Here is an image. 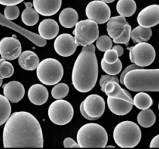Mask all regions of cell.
<instances>
[{
    "mask_svg": "<svg viewBox=\"0 0 159 149\" xmlns=\"http://www.w3.org/2000/svg\"><path fill=\"white\" fill-rule=\"evenodd\" d=\"M63 66L54 58H46L40 62L37 68V75L39 81L47 85H54L58 83L63 78Z\"/></svg>",
    "mask_w": 159,
    "mask_h": 149,
    "instance_id": "obj_6",
    "label": "cell"
},
{
    "mask_svg": "<svg viewBox=\"0 0 159 149\" xmlns=\"http://www.w3.org/2000/svg\"><path fill=\"white\" fill-rule=\"evenodd\" d=\"M69 93V87L65 83H58L53 87L51 90V95L55 99H64L68 96Z\"/></svg>",
    "mask_w": 159,
    "mask_h": 149,
    "instance_id": "obj_32",
    "label": "cell"
},
{
    "mask_svg": "<svg viewBox=\"0 0 159 149\" xmlns=\"http://www.w3.org/2000/svg\"><path fill=\"white\" fill-rule=\"evenodd\" d=\"M24 0H0V4L3 6H13L18 5Z\"/></svg>",
    "mask_w": 159,
    "mask_h": 149,
    "instance_id": "obj_41",
    "label": "cell"
},
{
    "mask_svg": "<svg viewBox=\"0 0 159 149\" xmlns=\"http://www.w3.org/2000/svg\"><path fill=\"white\" fill-rule=\"evenodd\" d=\"M11 114V105L9 99L0 95V126L8 120Z\"/></svg>",
    "mask_w": 159,
    "mask_h": 149,
    "instance_id": "obj_30",
    "label": "cell"
},
{
    "mask_svg": "<svg viewBox=\"0 0 159 149\" xmlns=\"http://www.w3.org/2000/svg\"><path fill=\"white\" fill-rule=\"evenodd\" d=\"M16 37L13 35L12 37H4L0 40V55L2 58L12 61L20 55L22 53L21 43Z\"/></svg>",
    "mask_w": 159,
    "mask_h": 149,
    "instance_id": "obj_11",
    "label": "cell"
},
{
    "mask_svg": "<svg viewBox=\"0 0 159 149\" xmlns=\"http://www.w3.org/2000/svg\"><path fill=\"white\" fill-rule=\"evenodd\" d=\"M3 93L9 102L16 103L24 96L25 88L23 84L20 82L12 81L3 85Z\"/></svg>",
    "mask_w": 159,
    "mask_h": 149,
    "instance_id": "obj_17",
    "label": "cell"
},
{
    "mask_svg": "<svg viewBox=\"0 0 159 149\" xmlns=\"http://www.w3.org/2000/svg\"><path fill=\"white\" fill-rule=\"evenodd\" d=\"M84 110L93 120L99 119L103 115L106 109L105 100L102 96L92 94L87 96L83 101Z\"/></svg>",
    "mask_w": 159,
    "mask_h": 149,
    "instance_id": "obj_12",
    "label": "cell"
},
{
    "mask_svg": "<svg viewBox=\"0 0 159 149\" xmlns=\"http://www.w3.org/2000/svg\"><path fill=\"white\" fill-rule=\"evenodd\" d=\"M74 109L69 102L64 99H57L50 105L48 116L54 124L57 125H65L72 120Z\"/></svg>",
    "mask_w": 159,
    "mask_h": 149,
    "instance_id": "obj_8",
    "label": "cell"
},
{
    "mask_svg": "<svg viewBox=\"0 0 159 149\" xmlns=\"http://www.w3.org/2000/svg\"><path fill=\"white\" fill-rule=\"evenodd\" d=\"M124 85L133 92H159V68L131 70L126 74Z\"/></svg>",
    "mask_w": 159,
    "mask_h": 149,
    "instance_id": "obj_3",
    "label": "cell"
},
{
    "mask_svg": "<svg viewBox=\"0 0 159 149\" xmlns=\"http://www.w3.org/2000/svg\"><path fill=\"white\" fill-rule=\"evenodd\" d=\"M102 1L105 2L106 3H111V2H113L115 0H102Z\"/></svg>",
    "mask_w": 159,
    "mask_h": 149,
    "instance_id": "obj_45",
    "label": "cell"
},
{
    "mask_svg": "<svg viewBox=\"0 0 159 149\" xmlns=\"http://www.w3.org/2000/svg\"><path fill=\"white\" fill-rule=\"evenodd\" d=\"M158 110H159V103H158Z\"/></svg>",
    "mask_w": 159,
    "mask_h": 149,
    "instance_id": "obj_48",
    "label": "cell"
},
{
    "mask_svg": "<svg viewBox=\"0 0 159 149\" xmlns=\"http://www.w3.org/2000/svg\"><path fill=\"white\" fill-rule=\"evenodd\" d=\"M80 112H81V113H82V116H83L85 118V119L89 120H93V118L90 117V116H89V115L86 113V112H85V110H84L83 102H82V103H81V105H80Z\"/></svg>",
    "mask_w": 159,
    "mask_h": 149,
    "instance_id": "obj_43",
    "label": "cell"
},
{
    "mask_svg": "<svg viewBox=\"0 0 159 149\" xmlns=\"http://www.w3.org/2000/svg\"><path fill=\"white\" fill-rule=\"evenodd\" d=\"M2 82H3V79L0 78V87H1L2 85Z\"/></svg>",
    "mask_w": 159,
    "mask_h": 149,
    "instance_id": "obj_46",
    "label": "cell"
},
{
    "mask_svg": "<svg viewBox=\"0 0 159 149\" xmlns=\"http://www.w3.org/2000/svg\"><path fill=\"white\" fill-rule=\"evenodd\" d=\"M103 93H105L109 97L114 98V99H120L134 103L131 95L127 90L121 88L119 82H115V81H110V82H107L105 88H104Z\"/></svg>",
    "mask_w": 159,
    "mask_h": 149,
    "instance_id": "obj_18",
    "label": "cell"
},
{
    "mask_svg": "<svg viewBox=\"0 0 159 149\" xmlns=\"http://www.w3.org/2000/svg\"><path fill=\"white\" fill-rule=\"evenodd\" d=\"M4 16L10 20H14L18 18L20 16V9L16 5L13 6H6L4 9Z\"/></svg>",
    "mask_w": 159,
    "mask_h": 149,
    "instance_id": "obj_36",
    "label": "cell"
},
{
    "mask_svg": "<svg viewBox=\"0 0 159 149\" xmlns=\"http://www.w3.org/2000/svg\"><path fill=\"white\" fill-rule=\"evenodd\" d=\"M118 53L113 49H109L105 51V54L103 55V59L109 64H113L118 61Z\"/></svg>",
    "mask_w": 159,
    "mask_h": 149,
    "instance_id": "obj_37",
    "label": "cell"
},
{
    "mask_svg": "<svg viewBox=\"0 0 159 149\" xmlns=\"http://www.w3.org/2000/svg\"><path fill=\"white\" fill-rule=\"evenodd\" d=\"M113 49L115 50V51L118 53V55H119V57L124 54V48H123L120 45H117V44L115 45V46L113 47Z\"/></svg>",
    "mask_w": 159,
    "mask_h": 149,
    "instance_id": "obj_44",
    "label": "cell"
},
{
    "mask_svg": "<svg viewBox=\"0 0 159 149\" xmlns=\"http://www.w3.org/2000/svg\"><path fill=\"white\" fill-rule=\"evenodd\" d=\"M138 23L144 27H152L159 23V5H151L143 9L138 16Z\"/></svg>",
    "mask_w": 159,
    "mask_h": 149,
    "instance_id": "obj_15",
    "label": "cell"
},
{
    "mask_svg": "<svg viewBox=\"0 0 159 149\" xmlns=\"http://www.w3.org/2000/svg\"><path fill=\"white\" fill-rule=\"evenodd\" d=\"M48 89L41 84H35L30 86L28 90L29 100L34 105H43L48 99Z\"/></svg>",
    "mask_w": 159,
    "mask_h": 149,
    "instance_id": "obj_19",
    "label": "cell"
},
{
    "mask_svg": "<svg viewBox=\"0 0 159 149\" xmlns=\"http://www.w3.org/2000/svg\"><path fill=\"white\" fill-rule=\"evenodd\" d=\"M152 36V30L151 27L138 26L131 31V39L137 43L148 41Z\"/></svg>",
    "mask_w": 159,
    "mask_h": 149,
    "instance_id": "obj_27",
    "label": "cell"
},
{
    "mask_svg": "<svg viewBox=\"0 0 159 149\" xmlns=\"http://www.w3.org/2000/svg\"><path fill=\"white\" fill-rule=\"evenodd\" d=\"M85 14L89 20L96 22L98 24H103L110 20L111 11L105 2L94 0L87 5Z\"/></svg>",
    "mask_w": 159,
    "mask_h": 149,
    "instance_id": "obj_10",
    "label": "cell"
},
{
    "mask_svg": "<svg viewBox=\"0 0 159 149\" xmlns=\"http://www.w3.org/2000/svg\"><path fill=\"white\" fill-rule=\"evenodd\" d=\"M39 34L45 40L55 38L59 32V26L57 22L52 19H45L40 22L38 26Z\"/></svg>",
    "mask_w": 159,
    "mask_h": 149,
    "instance_id": "obj_20",
    "label": "cell"
},
{
    "mask_svg": "<svg viewBox=\"0 0 159 149\" xmlns=\"http://www.w3.org/2000/svg\"><path fill=\"white\" fill-rule=\"evenodd\" d=\"M131 26L127 23L120 35L113 39V42L115 43H124L125 45H128L130 39L131 38Z\"/></svg>",
    "mask_w": 159,
    "mask_h": 149,
    "instance_id": "obj_34",
    "label": "cell"
},
{
    "mask_svg": "<svg viewBox=\"0 0 159 149\" xmlns=\"http://www.w3.org/2000/svg\"><path fill=\"white\" fill-rule=\"evenodd\" d=\"M13 65L6 59H0V78L6 79L9 78L13 74Z\"/></svg>",
    "mask_w": 159,
    "mask_h": 149,
    "instance_id": "obj_33",
    "label": "cell"
},
{
    "mask_svg": "<svg viewBox=\"0 0 159 149\" xmlns=\"http://www.w3.org/2000/svg\"><path fill=\"white\" fill-rule=\"evenodd\" d=\"M151 147H159V134L155 136L153 139L152 140L150 144Z\"/></svg>",
    "mask_w": 159,
    "mask_h": 149,
    "instance_id": "obj_42",
    "label": "cell"
},
{
    "mask_svg": "<svg viewBox=\"0 0 159 149\" xmlns=\"http://www.w3.org/2000/svg\"><path fill=\"white\" fill-rule=\"evenodd\" d=\"M134 105L140 110H145L150 108L153 104L152 97L144 92H139L135 95L133 99Z\"/></svg>",
    "mask_w": 159,
    "mask_h": 149,
    "instance_id": "obj_29",
    "label": "cell"
},
{
    "mask_svg": "<svg viewBox=\"0 0 159 149\" xmlns=\"http://www.w3.org/2000/svg\"><path fill=\"white\" fill-rule=\"evenodd\" d=\"M58 20L63 27L72 28L79 22V14L72 8H65L60 12Z\"/></svg>",
    "mask_w": 159,
    "mask_h": 149,
    "instance_id": "obj_24",
    "label": "cell"
},
{
    "mask_svg": "<svg viewBox=\"0 0 159 149\" xmlns=\"http://www.w3.org/2000/svg\"><path fill=\"white\" fill-rule=\"evenodd\" d=\"M98 23L92 20H81L75 25L73 34L78 46L93 44L99 37Z\"/></svg>",
    "mask_w": 159,
    "mask_h": 149,
    "instance_id": "obj_7",
    "label": "cell"
},
{
    "mask_svg": "<svg viewBox=\"0 0 159 149\" xmlns=\"http://www.w3.org/2000/svg\"><path fill=\"white\" fill-rule=\"evenodd\" d=\"M156 121V116L153 110L151 109L141 110L138 115V122L141 127L148 128L153 126Z\"/></svg>",
    "mask_w": 159,
    "mask_h": 149,
    "instance_id": "obj_28",
    "label": "cell"
},
{
    "mask_svg": "<svg viewBox=\"0 0 159 149\" xmlns=\"http://www.w3.org/2000/svg\"><path fill=\"white\" fill-rule=\"evenodd\" d=\"M5 147H43V137L37 118L25 111L15 112L3 129Z\"/></svg>",
    "mask_w": 159,
    "mask_h": 149,
    "instance_id": "obj_1",
    "label": "cell"
},
{
    "mask_svg": "<svg viewBox=\"0 0 159 149\" xmlns=\"http://www.w3.org/2000/svg\"><path fill=\"white\" fill-rule=\"evenodd\" d=\"M77 142L81 147H105L108 142V134L103 127L90 123L79 129Z\"/></svg>",
    "mask_w": 159,
    "mask_h": 149,
    "instance_id": "obj_4",
    "label": "cell"
},
{
    "mask_svg": "<svg viewBox=\"0 0 159 149\" xmlns=\"http://www.w3.org/2000/svg\"><path fill=\"white\" fill-rule=\"evenodd\" d=\"M34 9L39 14L50 16L57 13L62 4V0H33Z\"/></svg>",
    "mask_w": 159,
    "mask_h": 149,
    "instance_id": "obj_16",
    "label": "cell"
},
{
    "mask_svg": "<svg viewBox=\"0 0 159 149\" xmlns=\"http://www.w3.org/2000/svg\"><path fill=\"white\" fill-rule=\"evenodd\" d=\"M75 37L71 34H62L56 37L54 43V47L56 53L62 57L71 56L77 49Z\"/></svg>",
    "mask_w": 159,
    "mask_h": 149,
    "instance_id": "obj_14",
    "label": "cell"
},
{
    "mask_svg": "<svg viewBox=\"0 0 159 149\" xmlns=\"http://www.w3.org/2000/svg\"><path fill=\"white\" fill-rule=\"evenodd\" d=\"M129 50L130 61L138 66L146 67L151 65L156 57V52L154 47L147 42L138 43Z\"/></svg>",
    "mask_w": 159,
    "mask_h": 149,
    "instance_id": "obj_9",
    "label": "cell"
},
{
    "mask_svg": "<svg viewBox=\"0 0 159 149\" xmlns=\"http://www.w3.org/2000/svg\"><path fill=\"white\" fill-rule=\"evenodd\" d=\"M96 47L100 51H107V50L111 49L113 46V40L110 36L102 35L98 37L96 40Z\"/></svg>",
    "mask_w": 159,
    "mask_h": 149,
    "instance_id": "obj_35",
    "label": "cell"
},
{
    "mask_svg": "<svg viewBox=\"0 0 159 149\" xmlns=\"http://www.w3.org/2000/svg\"><path fill=\"white\" fill-rule=\"evenodd\" d=\"M0 25H2V26H6V27L10 28V29L16 31L19 34H20L21 35L26 37L28 40H30L33 43H34V44L37 45V46L44 47L45 45H46V40L43 39L40 34H35V33L31 32V31L28 30V29H24V28L21 27V26H18V25L16 24L15 23H13L12 20L6 18V17L4 15H2V13H0Z\"/></svg>",
    "mask_w": 159,
    "mask_h": 149,
    "instance_id": "obj_13",
    "label": "cell"
},
{
    "mask_svg": "<svg viewBox=\"0 0 159 149\" xmlns=\"http://www.w3.org/2000/svg\"><path fill=\"white\" fill-rule=\"evenodd\" d=\"M127 23V22L126 20L125 16H113L110 18L107 25V30L109 36L112 39L117 37L123 32L124 26Z\"/></svg>",
    "mask_w": 159,
    "mask_h": 149,
    "instance_id": "obj_23",
    "label": "cell"
},
{
    "mask_svg": "<svg viewBox=\"0 0 159 149\" xmlns=\"http://www.w3.org/2000/svg\"><path fill=\"white\" fill-rule=\"evenodd\" d=\"M101 67L107 74L110 75H116L122 70V62L120 59L113 64H109L103 58L101 61Z\"/></svg>",
    "mask_w": 159,
    "mask_h": 149,
    "instance_id": "obj_31",
    "label": "cell"
},
{
    "mask_svg": "<svg viewBox=\"0 0 159 149\" xmlns=\"http://www.w3.org/2000/svg\"><path fill=\"white\" fill-rule=\"evenodd\" d=\"M108 147H113V146H112V145H110V146H108Z\"/></svg>",
    "mask_w": 159,
    "mask_h": 149,
    "instance_id": "obj_47",
    "label": "cell"
},
{
    "mask_svg": "<svg viewBox=\"0 0 159 149\" xmlns=\"http://www.w3.org/2000/svg\"><path fill=\"white\" fill-rule=\"evenodd\" d=\"M116 10L123 16H132L137 10V4L134 0H119L116 4Z\"/></svg>",
    "mask_w": 159,
    "mask_h": 149,
    "instance_id": "obj_26",
    "label": "cell"
},
{
    "mask_svg": "<svg viewBox=\"0 0 159 149\" xmlns=\"http://www.w3.org/2000/svg\"><path fill=\"white\" fill-rule=\"evenodd\" d=\"M64 146L65 147H79V144H78V142L76 143L74 139L71 138H67L64 140Z\"/></svg>",
    "mask_w": 159,
    "mask_h": 149,
    "instance_id": "obj_40",
    "label": "cell"
},
{
    "mask_svg": "<svg viewBox=\"0 0 159 149\" xmlns=\"http://www.w3.org/2000/svg\"><path fill=\"white\" fill-rule=\"evenodd\" d=\"M110 81H115V82H120L119 79L117 77H116V75H110V74H104V75L101 76L100 81H99V85H100L101 90L102 92L104 91V88H105L106 85H107V82H110Z\"/></svg>",
    "mask_w": 159,
    "mask_h": 149,
    "instance_id": "obj_38",
    "label": "cell"
},
{
    "mask_svg": "<svg viewBox=\"0 0 159 149\" xmlns=\"http://www.w3.org/2000/svg\"><path fill=\"white\" fill-rule=\"evenodd\" d=\"M113 139L120 147H134L141 141V130L134 122L123 121L114 128Z\"/></svg>",
    "mask_w": 159,
    "mask_h": 149,
    "instance_id": "obj_5",
    "label": "cell"
},
{
    "mask_svg": "<svg viewBox=\"0 0 159 149\" xmlns=\"http://www.w3.org/2000/svg\"><path fill=\"white\" fill-rule=\"evenodd\" d=\"M107 105L113 113L118 116H124L130 113L133 108L134 103L120 99H114L108 96Z\"/></svg>",
    "mask_w": 159,
    "mask_h": 149,
    "instance_id": "obj_21",
    "label": "cell"
},
{
    "mask_svg": "<svg viewBox=\"0 0 159 149\" xmlns=\"http://www.w3.org/2000/svg\"><path fill=\"white\" fill-rule=\"evenodd\" d=\"M24 4L26 6V9L22 12V21L26 26H34L39 21V13L35 9L32 8L34 4L31 2H25Z\"/></svg>",
    "mask_w": 159,
    "mask_h": 149,
    "instance_id": "obj_25",
    "label": "cell"
},
{
    "mask_svg": "<svg viewBox=\"0 0 159 149\" xmlns=\"http://www.w3.org/2000/svg\"><path fill=\"white\" fill-rule=\"evenodd\" d=\"M139 68H142V67L138 66V65H137L136 64H133V65H128V66H127V68H126L124 70V71H123V72L121 73V74H120V82L121 84H124V77H125L126 74H127V73L128 72V71H131V70H134V69H139Z\"/></svg>",
    "mask_w": 159,
    "mask_h": 149,
    "instance_id": "obj_39",
    "label": "cell"
},
{
    "mask_svg": "<svg viewBox=\"0 0 159 149\" xmlns=\"http://www.w3.org/2000/svg\"><path fill=\"white\" fill-rule=\"evenodd\" d=\"M18 62L20 66L24 70L34 71L37 69L40 64L38 56L31 51H25L19 56Z\"/></svg>",
    "mask_w": 159,
    "mask_h": 149,
    "instance_id": "obj_22",
    "label": "cell"
},
{
    "mask_svg": "<svg viewBox=\"0 0 159 149\" xmlns=\"http://www.w3.org/2000/svg\"><path fill=\"white\" fill-rule=\"evenodd\" d=\"M95 51L96 47L93 44L84 46L75 62L71 81L80 93L91 91L97 82L99 70Z\"/></svg>",
    "mask_w": 159,
    "mask_h": 149,
    "instance_id": "obj_2",
    "label": "cell"
}]
</instances>
